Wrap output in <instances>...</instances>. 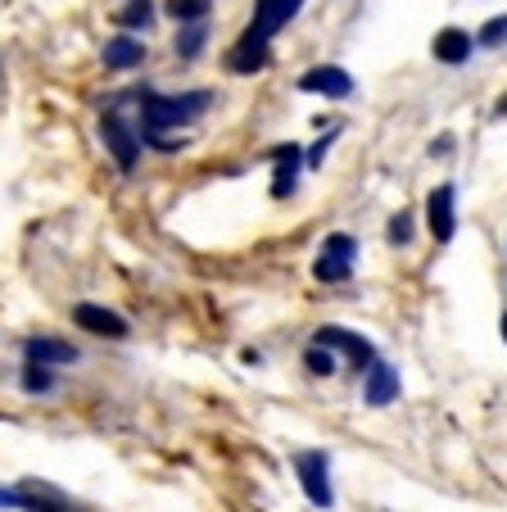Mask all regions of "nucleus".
Segmentation results:
<instances>
[{"mask_svg": "<svg viewBox=\"0 0 507 512\" xmlns=\"http://www.w3.org/2000/svg\"><path fill=\"white\" fill-rule=\"evenodd\" d=\"M304 368L313 372V377H331V372H335V358H331V349H326V345H313V349H308V354H304Z\"/></svg>", "mask_w": 507, "mask_h": 512, "instance_id": "nucleus-20", "label": "nucleus"}, {"mask_svg": "<svg viewBox=\"0 0 507 512\" xmlns=\"http://www.w3.org/2000/svg\"><path fill=\"white\" fill-rule=\"evenodd\" d=\"M458 195H453V186H435L431 200H426V223H431L435 241H453V232H458Z\"/></svg>", "mask_w": 507, "mask_h": 512, "instance_id": "nucleus-8", "label": "nucleus"}, {"mask_svg": "<svg viewBox=\"0 0 507 512\" xmlns=\"http://www.w3.org/2000/svg\"><path fill=\"white\" fill-rule=\"evenodd\" d=\"M100 141H105V150L118 159L123 173H136V164H141V136L123 123V114H109L105 123H100Z\"/></svg>", "mask_w": 507, "mask_h": 512, "instance_id": "nucleus-3", "label": "nucleus"}, {"mask_svg": "<svg viewBox=\"0 0 507 512\" xmlns=\"http://www.w3.org/2000/svg\"><path fill=\"white\" fill-rule=\"evenodd\" d=\"M503 37H507V19H494L485 32H480V41H485V46H498Z\"/></svg>", "mask_w": 507, "mask_h": 512, "instance_id": "nucleus-23", "label": "nucleus"}, {"mask_svg": "<svg viewBox=\"0 0 507 512\" xmlns=\"http://www.w3.org/2000/svg\"><path fill=\"white\" fill-rule=\"evenodd\" d=\"M408 236H412V218H408V213L390 218V245H408Z\"/></svg>", "mask_w": 507, "mask_h": 512, "instance_id": "nucleus-22", "label": "nucleus"}, {"mask_svg": "<svg viewBox=\"0 0 507 512\" xmlns=\"http://www.w3.org/2000/svg\"><path fill=\"white\" fill-rule=\"evenodd\" d=\"M204 37H209V28L204 23H186L182 32H177V55L182 59H195L204 50Z\"/></svg>", "mask_w": 507, "mask_h": 512, "instance_id": "nucleus-19", "label": "nucleus"}, {"mask_svg": "<svg viewBox=\"0 0 507 512\" xmlns=\"http://www.w3.org/2000/svg\"><path fill=\"white\" fill-rule=\"evenodd\" d=\"M335 132H340V127H331V132H326V136H322V141H317V145H313V155H308V164H313V168H317V164H322V159H326V150H331Z\"/></svg>", "mask_w": 507, "mask_h": 512, "instance_id": "nucleus-24", "label": "nucleus"}, {"mask_svg": "<svg viewBox=\"0 0 507 512\" xmlns=\"http://www.w3.org/2000/svg\"><path fill=\"white\" fill-rule=\"evenodd\" d=\"M363 399L372 408H385V404H394L399 399V372L390 368V363H381L376 358L372 368H367V386H363Z\"/></svg>", "mask_w": 507, "mask_h": 512, "instance_id": "nucleus-12", "label": "nucleus"}, {"mask_svg": "<svg viewBox=\"0 0 507 512\" xmlns=\"http://www.w3.org/2000/svg\"><path fill=\"white\" fill-rule=\"evenodd\" d=\"M317 345H326L331 354H335V349H340V354H349V363H354V368H372V363H376V349L367 345L363 336L345 331V327H322V331H317Z\"/></svg>", "mask_w": 507, "mask_h": 512, "instance_id": "nucleus-9", "label": "nucleus"}, {"mask_svg": "<svg viewBox=\"0 0 507 512\" xmlns=\"http://www.w3.org/2000/svg\"><path fill=\"white\" fill-rule=\"evenodd\" d=\"M435 59H440V64H467L471 59V32L444 28L440 37H435Z\"/></svg>", "mask_w": 507, "mask_h": 512, "instance_id": "nucleus-16", "label": "nucleus"}, {"mask_svg": "<svg viewBox=\"0 0 507 512\" xmlns=\"http://www.w3.org/2000/svg\"><path fill=\"white\" fill-rule=\"evenodd\" d=\"M105 64L109 68H136V64H145V41H136L132 32H123V37H109Z\"/></svg>", "mask_w": 507, "mask_h": 512, "instance_id": "nucleus-15", "label": "nucleus"}, {"mask_svg": "<svg viewBox=\"0 0 507 512\" xmlns=\"http://www.w3.org/2000/svg\"><path fill=\"white\" fill-rule=\"evenodd\" d=\"M299 91H313V96H326V100H345L354 91V78L340 64H317L299 78Z\"/></svg>", "mask_w": 507, "mask_h": 512, "instance_id": "nucleus-6", "label": "nucleus"}, {"mask_svg": "<svg viewBox=\"0 0 507 512\" xmlns=\"http://www.w3.org/2000/svg\"><path fill=\"white\" fill-rule=\"evenodd\" d=\"M50 386H55L50 368H41V363H28V368H23V390H32V395H46Z\"/></svg>", "mask_w": 507, "mask_h": 512, "instance_id": "nucleus-21", "label": "nucleus"}, {"mask_svg": "<svg viewBox=\"0 0 507 512\" xmlns=\"http://www.w3.org/2000/svg\"><path fill=\"white\" fill-rule=\"evenodd\" d=\"M209 10H213V0H168V14L177 23H204Z\"/></svg>", "mask_w": 507, "mask_h": 512, "instance_id": "nucleus-18", "label": "nucleus"}, {"mask_svg": "<svg viewBox=\"0 0 507 512\" xmlns=\"http://www.w3.org/2000/svg\"><path fill=\"white\" fill-rule=\"evenodd\" d=\"M213 105V91H186V96H145L141 100V123L145 136L154 132H173V127H186Z\"/></svg>", "mask_w": 507, "mask_h": 512, "instance_id": "nucleus-1", "label": "nucleus"}, {"mask_svg": "<svg viewBox=\"0 0 507 512\" xmlns=\"http://www.w3.org/2000/svg\"><path fill=\"white\" fill-rule=\"evenodd\" d=\"M299 10H304V0H259V5H254V23H249L245 32L259 41H272Z\"/></svg>", "mask_w": 507, "mask_h": 512, "instance_id": "nucleus-5", "label": "nucleus"}, {"mask_svg": "<svg viewBox=\"0 0 507 512\" xmlns=\"http://www.w3.org/2000/svg\"><path fill=\"white\" fill-rule=\"evenodd\" d=\"M354 254H358V245H354V236H326V245H322V254H317V263H313V277L317 281H349L354 277Z\"/></svg>", "mask_w": 507, "mask_h": 512, "instance_id": "nucleus-2", "label": "nucleus"}, {"mask_svg": "<svg viewBox=\"0 0 507 512\" xmlns=\"http://www.w3.org/2000/svg\"><path fill=\"white\" fill-rule=\"evenodd\" d=\"M150 19H154V5H150V0H127L123 10H118V28H127V32L150 28Z\"/></svg>", "mask_w": 507, "mask_h": 512, "instance_id": "nucleus-17", "label": "nucleus"}, {"mask_svg": "<svg viewBox=\"0 0 507 512\" xmlns=\"http://www.w3.org/2000/svg\"><path fill=\"white\" fill-rule=\"evenodd\" d=\"M73 322L82 331H91V336H105V340L127 336V322L118 318L114 309H105V304H73Z\"/></svg>", "mask_w": 507, "mask_h": 512, "instance_id": "nucleus-7", "label": "nucleus"}, {"mask_svg": "<svg viewBox=\"0 0 507 512\" xmlns=\"http://www.w3.org/2000/svg\"><path fill=\"white\" fill-rule=\"evenodd\" d=\"M0 508H23V512H73V503L59 499V494H46V490H0Z\"/></svg>", "mask_w": 507, "mask_h": 512, "instance_id": "nucleus-10", "label": "nucleus"}, {"mask_svg": "<svg viewBox=\"0 0 507 512\" xmlns=\"http://www.w3.org/2000/svg\"><path fill=\"white\" fill-rule=\"evenodd\" d=\"M498 118H507V96H503V100H498Z\"/></svg>", "mask_w": 507, "mask_h": 512, "instance_id": "nucleus-25", "label": "nucleus"}, {"mask_svg": "<svg viewBox=\"0 0 507 512\" xmlns=\"http://www.w3.org/2000/svg\"><path fill=\"white\" fill-rule=\"evenodd\" d=\"M503 340H507V313H503Z\"/></svg>", "mask_w": 507, "mask_h": 512, "instance_id": "nucleus-26", "label": "nucleus"}, {"mask_svg": "<svg viewBox=\"0 0 507 512\" xmlns=\"http://www.w3.org/2000/svg\"><path fill=\"white\" fill-rule=\"evenodd\" d=\"M295 472H299V485H304L308 503H317V508H331L335 490H331V467H326V454H299L295 458Z\"/></svg>", "mask_w": 507, "mask_h": 512, "instance_id": "nucleus-4", "label": "nucleus"}, {"mask_svg": "<svg viewBox=\"0 0 507 512\" xmlns=\"http://www.w3.org/2000/svg\"><path fill=\"white\" fill-rule=\"evenodd\" d=\"M23 349H28V363H41V368H50V363H77V349L55 336H32Z\"/></svg>", "mask_w": 507, "mask_h": 512, "instance_id": "nucleus-13", "label": "nucleus"}, {"mask_svg": "<svg viewBox=\"0 0 507 512\" xmlns=\"http://www.w3.org/2000/svg\"><path fill=\"white\" fill-rule=\"evenodd\" d=\"M268 64H272L268 41L249 37V32L227 50V68H231V73H259V68H268Z\"/></svg>", "mask_w": 507, "mask_h": 512, "instance_id": "nucleus-11", "label": "nucleus"}, {"mask_svg": "<svg viewBox=\"0 0 507 512\" xmlns=\"http://www.w3.org/2000/svg\"><path fill=\"white\" fill-rule=\"evenodd\" d=\"M272 159H277L272 195H277V200H286V195L295 191V182H299V145H277V150H272Z\"/></svg>", "mask_w": 507, "mask_h": 512, "instance_id": "nucleus-14", "label": "nucleus"}]
</instances>
